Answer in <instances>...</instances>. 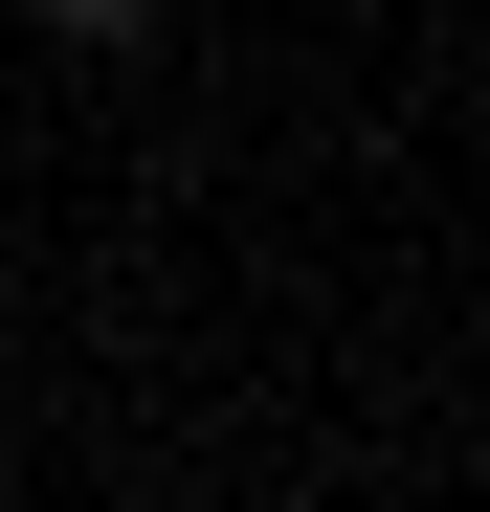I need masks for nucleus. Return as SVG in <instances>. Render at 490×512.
Wrapping results in <instances>:
<instances>
[{
    "label": "nucleus",
    "mask_w": 490,
    "mask_h": 512,
    "mask_svg": "<svg viewBox=\"0 0 490 512\" xmlns=\"http://www.w3.org/2000/svg\"><path fill=\"white\" fill-rule=\"evenodd\" d=\"M45 23H90V45H112V23H156V0H45Z\"/></svg>",
    "instance_id": "1"
}]
</instances>
